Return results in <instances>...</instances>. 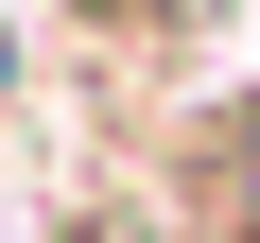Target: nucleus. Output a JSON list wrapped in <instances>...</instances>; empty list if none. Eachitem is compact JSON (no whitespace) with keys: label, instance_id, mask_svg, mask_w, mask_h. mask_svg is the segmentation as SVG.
<instances>
[{"label":"nucleus","instance_id":"nucleus-1","mask_svg":"<svg viewBox=\"0 0 260 243\" xmlns=\"http://www.w3.org/2000/svg\"><path fill=\"white\" fill-rule=\"evenodd\" d=\"M156 243H260V104H208L174 139V226Z\"/></svg>","mask_w":260,"mask_h":243},{"label":"nucleus","instance_id":"nucleus-2","mask_svg":"<svg viewBox=\"0 0 260 243\" xmlns=\"http://www.w3.org/2000/svg\"><path fill=\"white\" fill-rule=\"evenodd\" d=\"M225 18V0H70V35H104V52H191Z\"/></svg>","mask_w":260,"mask_h":243},{"label":"nucleus","instance_id":"nucleus-3","mask_svg":"<svg viewBox=\"0 0 260 243\" xmlns=\"http://www.w3.org/2000/svg\"><path fill=\"white\" fill-rule=\"evenodd\" d=\"M0 87H18V35H0Z\"/></svg>","mask_w":260,"mask_h":243}]
</instances>
